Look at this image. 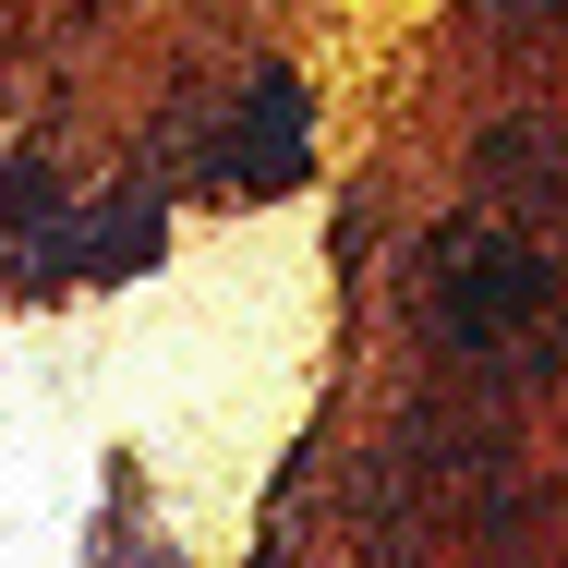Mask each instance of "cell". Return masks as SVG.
I'll return each mask as SVG.
<instances>
[{"label": "cell", "mask_w": 568, "mask_h": 568, "mask_svg": "<svg viewBox=\"0 0 568 568\" xmlns=\"http://www.w3.org/2000/svg\"><path fill=\"white\" fill-rule=\"evenodd\" d=\"M448 315L471 327V339H496V327L545 315V266H532L520 242H459V254H448Z\"/></svg>", "instance_id": "obj_1"}, {"label": "cell", "mask_w": 568, "mask_h": 568, "mask_svg": "<svg viewBox=\"0 0 568 568\" xmlns=\"http://www.w3.org/2000/svg\"><path fill=\"white\" fill-rule=\"evenodd\" d=\"M242 182L266 194V182H303V85L291 73H266L254 85V121H242Z\"/></svg>", "instance_id": "obj_2"}]
</instances>
